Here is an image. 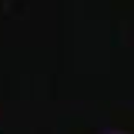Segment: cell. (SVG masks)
Listing matches in <instances>:
<instances>
[{"label": "cell", "mask_w": 134, "mask_h": 134, "mask_svg": "<svg viewBox=\"0 0 134 134\" xmlns=\"http://www.w3.org/2000/svg\"><path fill=\"white\" fill-rule=\"evenodd\" d=\"M107 134H131V131H107Z\"/></svg>", "instance_id": "1"}]
</instances>
